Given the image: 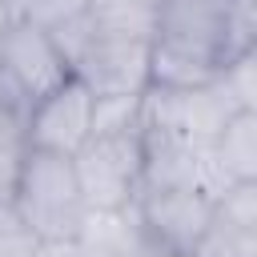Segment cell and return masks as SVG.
<instances>
[{
  "label": "cell",
  "mask_w": 257,
  "mask_h": 257,
  "mask_svg": "<svg viewBox=\"0 0 257 257\" xmlns=\"http://www.w3.org/2000/svg\"><path fill=\"white\" fill-rule=\"evenodd\" d=\"M237 52L233 12L225 0H161L149 40V88H193L217 80Z\"/></svg>",
  "instance_id": "1"
},
{
  "label": "cell",
  "mask_w": 257,
  "mask_h": 257,
  "mask_svg": "<svg viewBox=\"0 0 257 257\" xmlns=\"http://www.w3.org/2000/svg\"><path fill=\"white\" fill-rule=\"evenodd\" d=\"M141 161H145L141 100H100L96 128L72 157L88 213L133 209L141 193Z\"/></svg>",
  "instance_id": "2"
},
{
  "label": "cell",
  "mask_w": 257,
  "mask_h": 257,
  "mask_svg": "<svg viewBox=\"0 0 257 257\" xmlns=\"http://www.w3.org/2000/svg\"><path fill=\"white\" fill-rule=\"evenodd\" d=\"M8 201L20 213L24 229L36 237V245H72L88 221V201L80 193L76 165L64 153L24 145Z\"/></svg>",
  "instance_id": "3"
},
{
  "label": "cell",
  "mask_w": 257,
  "mask_h": 257,
  "mask_svg": "<svg viewBox=\"0 0 257 257\" xmlns=\"http://www.w3.org/2000/svg\"><path fill=\"white\" fill-rule=\"evenodd\" d=\"M68 76L72 64L60 52L56 36L44 24L8 12L0 24V100L28 116V108Z\"/></svg>",
  "instance_id": "4"
},
{
  "label": "cell",
  "mask_w": 257,
  "mask_h": 257,
  "mask_svg": "<svg viewBox=\"0 0 257 257\" xmlns=\"http://www.w3.org/2000/svg\"><path fill=\"white\" fill-rule=\"evenodd\" d=\"M149 40L100 32L84 16V40L72 52V76H80L100 100H141L149 92Z\"/></svg>",
  "instance_id": "5"
},
{
  "label": "cell",
  "mask_w": 257,
  "mask_h": 257,
  "mask_svg": "<svg viewBox=\"0 0 257 257\" xmlns=\"http://www.w3.org/2000/svg\"><path fill=\"white\" fill-rule=\"evenodd\" d=\"M137 225L149 241V249L193 257L197 241L205 237L213 221V193L201 185H161V189H141L133 201Z\"/></svg>",
  "instance_id": "6"
},
{
  "label": "cell",
  "mask_w": 257,
  "mask_h": 257,
  "mask_svg": "<svg viewBox=\"0 0 257 257\" xmlns=\"http://www.w3.org/2000/svg\"><path fill=\"white\" fill-rule=\"evenodd\" d=\"M96 112H100V96L80 76H68V80H60L52 92H44L28 108V116H24V145L76 157L80 145L96 128Z\"/></svg>",
  "instance_id": "7"
},
{
  "label": "cell",
  "mask_w": 257,
  "mask_h": 257,
  "mask_svg": "<svg viewBox=\"0 0 257 257\" xmlns=\"http://www.w3.org/2000/svg\"><path fill=\"white\" fill-rule=\"evenodd\" d=\"M201 153H205V185L213 197L225 185H253L257 181V112L237 108Z\"/></svg>",
  "instance_id": "8"
},
{
  "label": "cell",
  "mask_w": 257,
  "mask_h": 257,
  "mask_svg": "<svg viewBox=\"0 0 257 257\" xmlns=\"http://www.w3.org/2000/svg\"><path fill=\"white\" fill-rule=\"evenodd\" d=\"M193 257H257V229H241V225H229L213 213L205 237L197 241Z\"/></svg>",
  "instance_id": "9"
},
{
  "label": "cell",
  "mask_w": 257,
  "mask_h": 257,
  "mask_svg": "<svg viewBox=\"0 0 257 257\" xmlns=\"http://www.w3.org/2000/svg\"><path fill=\"white\" fill-rule=\"evenodd\" d=\"M217 84H221V92L229 96L233 108H253L257 112V48L229 56L217 72Z\"/></svg>",
  "instance_id": "10"
},
{
  "label": "cell",
  "mask_w": 257,
  "mask_h": 257,
  "mask_svg": "<svg viewBox=\"0 0 257 257\" xmlns=\"http://www.w3.org/2000/svg\"><path fill=\"white\" fill-rule=\"evenodd\" d=\"M20 157H24V116L0 100V197H8Z\"/></svg>",
  "instance_id": "11"
},
{
  "label": "cell",
  "mask_w": 257,
  "mask_h": 257,
  "mask_svg": "<svg viewBox=\"0 0 257 257\" xmlns=\"http://www.w3.org/2000/svg\"><path fill=\"white\" fill-rule=\"evenodd\" d=\"M4 4H8V12L36 20L44 28H56V24H64V20H72L76 12L88 8V0H4Z\"/></svg>",
  "instance_id": "12"
},
{
  "label": "cell",
  "mask_w": 257,
  "mask_h": 257,
  "mask_svg": "<svg viewBox=\"0 0 257 257\" xmlns=\"http://www.w3.org/2000/svg\"><path fill=\"white\" fill-rule=\"evenodd\" d=\"M32 253H36V237L24 229L12 201L0 197V257H32Z\"/></svg>",
  "instance_id": "13"
}]
</instances>
